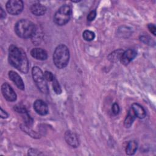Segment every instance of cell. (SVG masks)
I'll list each match as a JSON object with an SVG mask.
<instances>
[{
	"mask_svg": "<svg viewBox=\"0 0 156 156\" xmlns=\"http://www.w3.org/2000/svg\"><path fill=\"white\" fill-rule=\"evenodd\" d=\"M112 112L115 115H118L119 112V107L116 102H115L112 105Z\"/></svg>",
	"mask_w": 156,
	"mask_h": 156,
	"instance_id": "603a6c76",
	"label": "cell"
},
{
	"mask_svg": "<svg viewBox=\"0 0 156 156\" xmlns=\"http://www.w3.org/2000/svg\"><path fill=\"white\" fill-rule=\"evenodd\" d=\"M96 16V11L95 10L91 11L87 15V20L88 21H92Z\"/></svg>",
	"mask_w": 156,
	"mask_h": 156,
	"instance_id": "7402d4cb",
	"label": "cell"
},
{
	"mask_svg": "<svg viewBox=\"0 0 156 156\" xmlns=\"http://www.w3.org/2000/svg\"><path fill=\"white\" fill-rule=\"evenodd\" d=\"M65 139L66 143L73 147H77L79 146V140L77 136L72 131L68 130L65 132Z\"/></svg>",
	"mask_w": 156,
	"mask_h": 156,
	"instance_id": "8fae6325",
	"label": "cell"
},
{
	"mask_svg": "<svg viewBox=\"0 0 156 156\" xmlns=\"http://www.w3.org/2000/svg\"><path fill=\"white\" fill-rule=\"evenodd\" d=\"M71 15V7L66 4L63 5L55 12L54 16V21L58 26L65 25L69 21Z\"/></svg>",
	"mask_w": 156,
	"mask_h": 156,
	"instance_id": "277c9868",
	"label": "cell"
},
{
	"mask_svg": "<svg viewBox=\"0 0 156 156\" xmlns=\"http://www.w3.org/2000/svg\"><path fill=\"white\" fill-rule=\"evenodd\" d=\"M14 30L16 34L22 38H29L33 37L36 32L37 27L31 21L22 19L19 20L15 25Z\"/></svg>",
	"mask_w": 156,
	"mask_h": 156,
	"instance_id": "7a4b0ae2",
	"label": "cell"
},
{
	"mask_svg": "<svg viewBox=\"0 0 156 156\" xmlns=\"http://www.w3.org/2000/svg\"><path fill=\"white\" fill-rule=\"evenodd\" d=\"M52 82V88H53V90L57 94H61V93L62 91V88H61V87H60L58 80H57V79L54 77V79H53V80Z\"/></svg>",
	"mask_w": 156,
	"mask_h": 156,
	"instance_id": "d6986e66",
	"label": "cell"
},
{
	"mask_svg": "<svg viewBox=\"0 0 156 156\" xmlns=\"http://www.w3.org/2000/svg\"><path fill=\"white\" fill-rule=\"evenodd\" d=\"M34 108L38 114L41 116H44L48 113V105L41 99H37L34 102Z\"/></svg>",
	"mask_w": 156,
	"mask_h": 156,
	"instance_id": "ba28073f",
	"label": "cell"
},
{
	"mask_svg": "<svg viewBox=\"0 0 156 156\" xmlns=\"http://www.w3.org/2000/svg\"><path fill=\"white\" fill-rule=\"evenodd\" d=\"M23 2L21 0H10L6 4V10L11 15H17L23 10Z\"/></svg>",
	"mask_w": 156,
	"mask_h": 156,
	"instance_id": "8992f818",
	"label": "cell"
},
{
	"mask_svg": "<svg viewBox=\"0 0 156 156\" xmlns=\"http://www.w3.org/2000/svg\"><path fill=\"white\" fill-rule=\"evenodd\" d=\"M137 147H138V144L136 141H134V140L130 141L127 143V145L126 148V154L128 155H133L136 152L137 150Z\"/></svg>",
	"mask_w": 156,
	"mask_h": 156,
	"instance_id": "2e32d148",
	"label": "cell"
},
{
	"mask_svg": "<svg viewBox=\"0 0 156 156\" xmlns=\"http://www.w3.org/2000/svg\"><path fill=\"white\" fill-rule=\"evenodd\" d=\"M28 154L30 155H41V153H40L38 151H36L35 149H31L30 150H29L28 152Z\"/></svg>",
	"mask_w": 156,
	"mask_h": 156,
	"instance_id": "d4e9b609",
	"label": "cell"
},
{
	"mask_svg": "<svg viewBox=\"0 0 156 156\" xmlns=\"http://www.w3.org/2000/svg\"><path fill=\"white\" fill-rule=\"evenodd\" d=\"M8 60L9 63L22 73L29 71V61L24 50L12 45L9 49Z\"/></svg>",
	"mask_w": 156,
	"mask_h": 156,
	"instance_id": "6da1fadb",
	"label": "cell"
},
{
	"mask_svg": "<svg viewBox=\"0 0 156 156\" xmlns=\"http://www.w3.org/2000/svg\"><path fill=\"white\" fill-rule=\"evenodd\" d=\"M14 110L17 113H21V114H23V113H26V112H27V110L26 109L25 107H24L22 105H16L15 106H14Z\"/></svg>",
	"mask_w": 156,
	"mask_h": 156,
	"instance_id": "44dd1931",
	"label": "cell"
},
{
	"mask_svg": "<svg viewBox=\"0 0 156 156\" xmlns=\"http://www.w3.org/2000/svg\"><path fill=\"white\" fill-rule=\"evenodd\" d=\"M124 51L121 49H118L116 51H115L114 52H112L108 55V59L111 62H116L118 60H120V58L121 57V55Z\"/></svg>",
	"mask_w": 156,
	"mask_h": 156,
	"instance_id": "e0dca14e",
	"label": "cell"
},
{
	"mask_svg": "<svg viewBox=\"0 0 156 156\" xmlns=\"http://www.w3.org/2000/svg\"><path fill=\"white\" fill-rule=\"evenodd\" d=\"M82 37L85 40L90 41L94 40L95 37V34L93 31H91L89 30H85L83 31L82 34Z\"/></svg>",
	"mask_w": 156,
	"mask_h": 156,
	"instance_id": "ac0fdd59",
	"label": "cell"
},
{
	"mask_svg": "<svg viewBox=\"0 0 156 156\" xmlns=\"http://www.w3.org/2000/svg\"><path fill=\"white\" fill-rule=\"evenodd\" d=\"M9 79L16 85V86L20 90H24V84L23 79L20 75L14 71H10L8 73Z\"/></svg>",
	"mask_w": 156,
	"mask_h": 156,
	"instance_id": "30bf717a",
	"label": "cell"
},
{
	"mask_svg": "<svg viewBox=\"0 0 156 156\" xmlns=\"http://www.w3.org/2000/svg\"><path fill=\"white\" fill-rule=\"evenodd\" d=\"M147 28L149 29V30L154 35H155L156 34V28H155V26L154 24H148L147 25Z\"/></svg>",
	"mask_w": 156,
	"mask_h": 156,
	"instance_id": "cb8c5ba5",
	"label": "cell"
},
{
	"mask_svg": "<svg viewBox=\"0 0 156 156\" xmlns=\"http://www.w3.org/2000/svg\"><path fill=\"white\" fill-rule=\"evenodd\" d=\"M32 75L34 81L40 91L43 93H48L49 88L42 70L38 66H34L32 69Z\"/></svg>",
	"mask_w": 156,
	"mask_h": 156,
	"instance_id": "5b68a950",
	"label": "cell"
},
{
	"mask_svg": "<svg viewBox=\"0 0 156 156\" xmlns=\"http://www.w3.org/2000/svg\"><path fill=\"white\" fill-rule=\"evenodd\" d=\"M43 74H44V77L45 80H47V81H49V82L52 81L53 79H54V77H55L54 76L53 74H52L51 72L49 71H44V73H43Z\"/></svg>",
	"mask_w": 156,
	"mask_h": 156,
	"instance_id": "ffe728a7",
	"label": "cell"
},
{
	"mask_svg": "<svg viewBox=\"0 0 156 156\" xmlns=\"http://www.w3.org/2000/svg\"><path fill=\"white\" fill-rule=\"evenodd\" d=\"M136 118V117L135 113H133L132 108H130L129 110V112L127 113V116H126V117L124 119V126L126 128L130 127L132 125V124H133V121H134V120Z\"/></svg>",
	"mask_w": 156,
	"mask_h": 156,
	"instance_id": "9a60e30c",
	"label": "cell"
},
{
	"mask_svg": "<svg viewBox=\"0 0 156 156\" xmlns=\"http://www.w3.org/2000/svg\"><path fill=\"white\" fill-rule=\"evenodd\" d=\"M5 13L4 12V10L1 8L0 7V17L1 19H3L5 17Z\"/></svg>",
	"mask_w": 156,
	"mask_h": 156,
	"instance_id": "4316f807",
	"label": "cell"
},
{
	"mask_svg": "<svg viewBox=\"0 0 156 156\" xmlns=\"http://www.w3.org/2000/svg\"><path fill=\"white\" fill-rule=\"evenodd\" d=\"M132 110L135 113L136 117L140 119H143L146 116V111L144 108L138 103H133L131 107Z\"/></svg>",
	"mask_w": 156,
	"mask_h": 156,
	"instance_id": "5bb4252c",
	"label": "cell"
},
{
	"mask_svg": "<svg viewBox=\"0 0 156 156\" xmlns=\"http://www.w3.org/2000/svg\"><path fill=\"white\" fill-rule=\"evenodd\" d=\"M30 55L33 58L39 60H44L48 58L46 51L44 49L39 48H33L30 51Z\"/></svg>",
	"mask_w": 156,
	"mask_h": 156,
	"instance_id": "7c38bea8",
	"label": "cell"
},
{
	"mask_svg": "<svg viewBox=\"0 0 156 156\" xmlns=\"http://www.w3.org/2000/svg\"><path fill=\"white\" fill-rule=\"evenodd\" d=\"M136 52L134 49H129L124 51L120 58L121 62L124 65H127L136 57Z\"/></svg>",
	"mask_w": 156,
	"mask_h": 156,
	"instance_id": "9c48e42d",
	"label": "cell"
},
{
	"mask_svg": "<svg viewBox=\"0 0 156 156\" xmlns=\"http://www.w3.org/2000/svg\"><path fill=\"white\" fill-rule=\"evenodd\" d=\"M69 60V51L66 46L58 45L53 54V62L55 66L59 69L66 67Z\"/></svg>",
	"mask_w": 156,
	"mask_h": 156,
	"instance_id": "3957f363",
	"label": "cell"
},
{
	"mask_svg": "<svg viewBox=\"0 0 156 156\" xmlns=\"http://www.w3.org/2000/svg\"><path fill=\"white\" fill-rule=\"evenodd\" d=\"M0 116L2 118H7L8 117V114L2 110V108H1V112H0Z\"/></svg>",
	"mask_w": 156,
	"mask_h": 156,
	"instance_id": "484cf974",
	"label": "cell"
},
{
	"mask_svg": "<svg viewBox=\"0 0 156 156\" xmlns=\"http://www.w3.org/2000/svg\"><path fill=\"white\" fill-rule=\"evenodd\" d=\"M1 92L4 98L10 102H13L16 100V94L11 86L5 82L1 85Z\"/></svg>",
	"mask_w": 156,
	"mask_h": 156,
	"instance_id": "52a82bcc",
	"label": "cell"
},
{
	"mask_svg": "<svg viewBox=\"0 0 156 156\" xmlns=\"http://www.w3.org/2000/svg\"><path fill=\"white\" fill-rule=\"evenodd\" d=\"M30 11L36 16H41L46 13V8L40 3H35L31 5Z\"/></svg>",
	"mask_w": 156,
	"mask_h": 156,
	"instance_id": "4fadbf2b",
	"label": "cell"
}]
</instances>
